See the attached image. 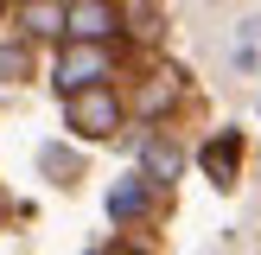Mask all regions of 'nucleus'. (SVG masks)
<instances>
[{
	"label": "nucleus",
	"mask_w": 261,
	"mask_h": 255,
	"mask_svg": "<svg viewBox=\"0 0 261 255\" xmlns=\"http://www.w3.org/2000/svg\"><path fill=\"white\" fill-rule=\"evenodd\" d=\"M115 121H121V102H115V89H102V83L70 89V128H76V134L102 140V134H115Z\"/></svg>",
	"instance_id": "obj_1"
},
{
	"label": "nucleus",
	"mask_w": 261,
	"mask_h": 255,
	"mask_svg": "<svg viewBox=\"0 0 261 255\" xmlns=\"http://www.w3.org/2000/svg\"><path fill=\"white\" fill-rule=\"evenodd\" d=\"M109 70H115L109 45H102V38H76V45L64 51V64H58V89L70 96V89H83V83H102Z\"/></svg>",
	"instance_id": "obj_2"
},
{
	"label": "nucleus",
	"mask_w": 261,
	"mask_h": 255,
	"mask_svg": "<svg viewBox=\"0 0 261 255\" xmlns=\"http://www.w3.org/2000/svg\"><path fill=\"white\" fill-rule=\"evenodd\" d=\"M64 32H76V38H109L115 32V7L109 0H70V26Z\"/></svg>",
	"instance_id": "obj_3"
},
{
	"label": "nucleus",
	"mask_w": 261,
	"mask_h": 255,
	"mask_svg": "<svg viewBox=\"0 0 261 255\" xmlns=\"http://www.w3.org/2000/svg\"><path fill=\"white\" fill-rule=\"evenodd\" d=\"M25 32H38V38H51V32H64L70 26V7H58V0H25Z\"/></svg>",
	"instance_id": "obj_4"
},
{
	"label": "nucleus",
	"mask_w": 261,
	"mask_h": 255,
	"mask_svg": "<svg viewBox=\"0 0 261 255\" xmlns=\"http://www.w3.org/2000/svg\"><path fill=\"white\" fill-rule=\"evenodd\" d=\"M140 160H147V178H160V185H172L178 178V147H166V140H147V147H140Z\"/></svg>",
	"instance_id": "obj_5"
},
{
	"label": "nucleus",
	"mask_w": 261,
	"mask_h": 255,
	"mask_svg": "<svg viewBox=\"0 0 261 255\" xmlns=\"http://www.w3.org/2000/svg\"><path fill=\"white\" fill-rule=\"evenodd\" d=\"M204 172L217 178V185H229V178H236V140H211V147H204Z\"/></svg>",
	"instance_id": "obj_6"
},
{
	"label": "nucleus",
	"mask_w": 261,
	"mask_h": 255,
	"mask_svg": "<svg viewBox=\"0 0 261 255\" xmlns=\"http://www.w3.org/2000/svg\"><path fill=\"white\" fill-rule=\"evenodd\" d=\"M140 211H147V191H140V178H127V185H115V191H109V217H121V223H127V217H140Z\"/></svg>",
	"instance_id": "obj_7"
},
{
	"label": "nucleus",
	"mask_w": 261,
	"mask_h": 255,
	"mask_svg": "<svg viewBox=\"0 0 261 255\" xmlns=\"http://www.w3.org/2000/svg\"><path fill=\"white\" fill-rule=\"evenodd\" d=\"M172 96H178V76H160V83H147V89H140V115H160Z\"/></svg>",
	"instance_id": "obj_8"
}]
</instances>
